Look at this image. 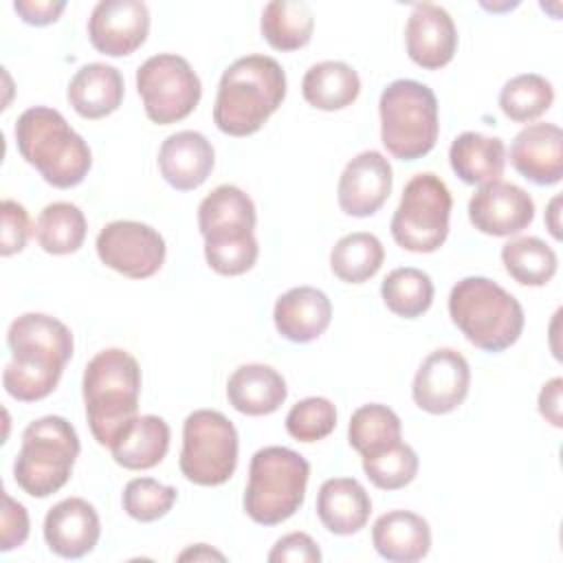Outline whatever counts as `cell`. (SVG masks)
I'll list each match as a JSON object with an SVG mask.
<instances>
[{
	"label": "cell",
	"mask_w": 563,
	"mask_h": 563,
	"mask_svg": "<svg viewBox=\"0 0 563 563\" xmlns=\"http://www.w3.org/2000/svg\"><path fill=\"white\" fill-rule=\"evenodd\" d=\"M11 363L2 374L9 396L20 402L46 398L59 383L64 365L73 356V332L51 314H20L7 332Z\"/></svg>",
	"instance_id": "1"
},
{
	"label": "cell",
	"mask_w": 563,
	"mask_h": 563,
	"mask_svg": "<svg viewBox=\"0 0 563 563\" xmlns=\"http://www.w3.org/2000/svg\"><path fill=\"white\" fill-rule=\"evenodd\" d=\"M286 97V73L268 55L235 59L220 77L213 123L229 136L255 134Z\"/></svg>",
	"instance_id": "2"
},
{
	"label": "cell",
	"mask_w": 563,
	"mask_h": 563,
	"mask_svg": "<svg viewBox=\"0 0 563 563\" xmlns=\"http://www.w3.org/2000/svg\"><path fill=\"white\" fill-rule=\"evenodd\" d=\"M81 389L90 433L101 446L110 449L139 416V361L121 347L101 350L88 361Z\"/></svg>",
	"instance_id": "3"
},
{
	"label": "cell",
	"mask_w": 563,
	"mask_h": 563,
	"mask_svg": "<svg viewBox=\"0 0 563 563\" xmlns=\"http://www.w3.org/2000/svg\"><path fill=\"white\" fill-rule=\"evenodd\" d=\"M13 132L20 156L48 185L70 189L88 176L92 165L90 147L62 112L46 106L29 108L18 117Z\"/></svg>",
	"instance_id": "4"
},
{
	"label": "cell",
	"mask_w": 563,
	"mask_h": 563,
	"mask_svg": "<svg viewBox=\"0 0 563 563\" xmlns=\"http://www.w3.org/2000/svg\"><path fill=\"white\" fill-rule=\"evenodd\" d=\"M449 314L468 343L484 352L510 347L523 330L521 303L488 277H464L449 295Z\"/></svg>",
	"instance_id": "5"
},
{
	"label": "cell",
	"mask_w": 563,
	"mask_h": 563,
	"mask_svg": "<svg viewBox=\"0 0 563 563\" xmlns=\"http://www.w3.org/2000/svg\"><path fill=\"white\" fill-rule=\"evenodd\" d=\"M310 464L286 446H264L251 457L244 490L246 515L262 526L290 519L306 497Z\"/></svg>",
	"instance_id": "6"
},
{
	"label": "cell",
	"mask_w": 563,
	"mask_h": 563,
	"mask_svg": "<svg viewBox=\"0 0 563 563\" xmlns=\"http://www.w3.org/2000/svg\"><path fill=\"white\" fill-rule=\"evenodd\" d=\"M380 141L387 152L400 161L427 156L438 141V99L427 84L416 79H396L378 101Z\"/></svg>",
	"instance_id": "7"
},
{
	"label": "cell",
	"mask_w": 563,
	"mask_h": 563,
	"mask_svg": "<svg viewBox=\"0 0 563 563\" xmlns=\"http://www.w3.org/2000/svg\"><path fill=\"white\" fill-rule=\"evenodd\" d=\"M79 435L62 416L33 420L22 433V446L13 464L15 484L31 497L57 493L73 473L79 455Z\"/></svg>",
	"instance_id": "8"
},
{
	"label": "cell",
	"mask_w": 563,
	"mask_h": 563,
	"mask_svg": "<svg viewBox=\"0 0 563 563\" xmlns=\"http://www.w3.org/2000/svg\"><path fill=\"white\" fill-rule=\"evenodd\" d=\"M451 191L446 183L431 174H416L402 189L398 209L391 218L396 244L411 253H433L449 235Z\"/></svg>",
	"instance_id": "9"
},
{
	"label": "cell",
	"mask_w": 563,
	"mask_h": 563,
	"mask_svg": "<svg viewBox=\"0 0 563 563\" xmlns=\"http://www.w3.org/2000/svg\"><path fill=\"white\" fill-rule=\"evenodd\" d=\"M180 473L198 486H220L238 466V431L213 409H198L185 418Z\"/></svg>",
	"instance_id": "10"
},
{
	"label": "cell",
	"mask_w": 563,
	"mask_h": 563,
	"mask_svg": "<svg viewBox=\"0 0 563 563\" xmlns=\"http://www.w3.org/2000/svg\"><path fill=\"white\" fill-rule=\"evenodd\" d=\"M136 90L150 121L169 125L189 117L202 95V86L189 62L174 53H158L136 70Z\"/></svg>",
	"instance_id": "11"
},
{
	"label": "cell",
	"mask_w": 563,
	"mask_h": 563,
	"mask_svg": "<svg viewBox=\"0 0 563 563\" xmlns=\"http://www.w3.org/2000/svg\"><path fill=\"white\" fill-rule=\"evenodd\" d=\"M97 255L99 260L130 277L147 279L165 262V240L150 224L136 220H114L106 224L97 235Z\"/></svg>",
	"instance_id": "12"
},
{
	"label": "cell",
	"mask_w": 563,
	"mask_h": 563,
	"mask_svg": "<svg viewBox=\"0 0 563 563\" xmlns=\"http://www.w3.org/2000/svg\"><path fill=\"white\" fill-rule=\"evenodd\" d=\"M471 385V367L466 358L451 347L433 350L418 367L413 376L411 396L413 402L433 416L457 409Z\"/></svg>",
	"instance_id": "13"
},
{
	"label": "cell",
	"mask_w": 563,
	"mask_h": 563,
	"mask_svg": "<svg viewBox=\"0 0 563 563\" xmlns=\"http://www.w3.org/2000/svg\"><path fill=\"white\" fill-rule=\"evenodd\" d=\"M150 33V11L141 0H101L88 18L90 44L108 55L134 53Z\"/></svg>",
	"instance_id": "14"
},
{
	"label": "cell",
	"mask_w": 563,
	"mask_h": 563,
	"mask_svg": "<svg viewBox=\"0 0 563 563\" xmlns=\"http://www.w3.org/2000/svg\"><path fill=\"white\" fill-rule=\"evenodd\" d=\"M391 185L394 172L389 161L376 150H365L341 172L336 187L339 207L352 218L374 216L389 198Z\"/></svg>",
	"instance_id": "15"
},
{
	"label": "cell",
	"mask_w": 563,
	"mask_h": 563,
	"mask_svg": "<svg viewBox=\"0 0 563 563\" xmlns=\"http://www.w3.org/2000/svg\"><path fill=\"white\" fill-rule=\"evenodd\" d=\"M468 218L486 235H515L534 220V200L519 185L495 180L471 196Z\"/></svg>",
	"instance_id": "16"
},
{
	"label": "cell",
	"mask_w": 563,
	"mask_h": 563,
	"mask_svg": "<svg viewBox=\"0 0 563 563\" xmlns=\"http://www.w3.org/2000/svg\"><path fill=\"white\" fill-rule=\"evenodd\" d=\"M405 44L409 59L420 68L438 70L446 66L457 48L453 18L440 4H416L405 26Z\"/></svg>",
	"instance_id": "17"
},
{
	"label": "cell",
	"mask_w": 563,
	"mask_h": 563,
	"mask_svg": "<svg viewBox=\"0 0 563 563\" xmlns=\"http://www.w3.org/2000/svg\"><path fill=\"white\" fill-rule=\"evenodd\" d=\"M101 534L99 515L81 497L55 504L44 517V539L51 552L62 559H81L95 550Z\"/></svg>",
	"instance_id": "18"
},
{
	"label": "cell",
	"mask_w": 563,
	"mask_h": 563,
	"mask_svg": "<svg viewBox=\"0 0 563 563\" xmlns=\"http://www.w3.org/2000/svg\"><path fill=\"white\" fill-rule=\"evenodd\" d=\"M512 167L534 185L548 187L563 178V132L554 123L526 125L510 145Z\"/></svg>",
	"instance_id": "19"
},
{
	"label": "cell",
	"mask_w": 563,
	"mask_h": 563,
	"mask_svg": "<svg viewBox=\"0 0 563 563\" xmlns=\"http://www.w3.org/2000/svg\"><path fill=\"white\" fill-rule=\"evenodd\" d=\"M216 163V152L209 139L196 130L169 134L158 150V169L167 185L178 191L200 187Z\"/></svg>",
	"instance_id": "20"
},
{
	"label": "cell",
	"mask_w": 563,
	"mask_h": 563,
	"mask_svg": "<svg viewBox=\"0 0 563 563\" xmlns=\"http://www.w3.org/2000/svg\"><path fill=\"white\" fill-rule=\"evenodd\" d=\"M273 321L284 339L292 343H310L328 330L332 321V303L323 290L297 286L275 301Z\"/></svg>",
	"instance_id": "21"
},
{
	"label": "cell",
	"mask_w": 563,
	"mask_h": 563,
	"mask_svg": "<svg viewBox=\"0 0 563 563\" xmlns=\"http://www.w3.org/2000/svg\"><path fill=\"white\" fill-rule=\"evenodd\" d=\"M372 543L394 563H413L429 554L431 530L427 519L409 510H389L374 521Z\"/></svg>",
	"instance_id": "22"
},
{
	"label": "cell",
	"mask_w": 563,
	"mask_h": 563,
	"mask_svg": "<svg viewBox=\"0 0 563 563\" xmlns=\"http://www.w3.org/2000/svg\"><path fill=\"white\" fill-rule=\"evenodd\" d=\"M372 512V499L361 482L352 477L325 479L317 495V515L321 523L339 537L365 528Z\"/></svg>",
	"instance_id": "23"
},
{
	"label": "cell",
	"mask_w": 563,
	"mask_h": 563,
	"mask_svg": "<svg viewBox=\"0 0 563 563\" xmlns=\"http://www.w3.org/2000/svg\"><path fill=\"white\" fill-rule=\"evenodd\" d=\"M288 396L284 376L271 365H240L227 383V398L244 416H268L277 411Z\"/></svg>",
	"instance_id": "24"
},
{
	"label": "cell",
	"mask_w": 563,
	"mask_h": 563,
	"mask_svg": "<svg viewBox=\"0 0 563 563\" xmlns=\"http://www.w3.org/2000/svg\"><path fill=\"white\" fill-rule=\"evenodd\" d=\"M66 97L73 110L84 119L108 117L123 101V77L110 64H86L73 75Z\"/></svg>",
	"instance_id": "25"
},
{
	"label": "cell",
	"mask_w": 563,
	"mask_h": 563,
	"mask_svg": "<svg viewBox=\"0 0 563 563\" xmlns=\"http://www.w3.org/2000/svg\"><path fill=\"white\" fill-rule=\"evenodd\" d=\"M449 163L466 185H488L504 174L506 145L497 136L462 132L449 147Z\"/></svg>",
	"instance_id": "26"
},
{
	"label": "cell",
	"mask_w": 563,
	"mask_h": 563,
	"mask_svg": "<svg viewBox=\"0 0 563 563\" xmlns=\"http://www.w3.org/2000/svg\"><path fill=\"white\" fill-rule=\"evenodd\" d=\"M169 424L158 416H136L134 422L110 444L119 466L145 471L163 462L169 449Z\"/></svg>",
	"instance_id": "27"
},
{
	"label": "cell",
	"mask_w": 563,
	"mask_h": 563,
	"mask_svg": "<svg viewBox=\"0 0 563 563\" xmlns=\"http://www.w3.org/2000/svg\"><path fill=\"white\" fill-rule=\"evenodd\" d=\"M303 99L325 112L343 110L347 108L361 92V77L358 73L336 59H325L319 64H312L301 81Z\"/></svg>",
	"instance_id": "28"
},
{
	"label": "cell",
	"mask_w": 563,
	"mask_h": 563,
	"mask_svg": "<svg viewBox=\"0 0 563 563\" xmlns=\"http://www.w3.org/2000/svg\"><path fill=\"white\" fill-rule=\"evenodd\" d=\"M260 29L264 40L277 51L303 48L314 31V18L306 2L273 0L264 7Z\"/></svg>",
	"instance_id": "29"
},
{
	"label": "cell",
	"mask_w": 563,
	"mask_h": 563,
	"mask_svg": "<svg viewBox=\"0 0 563 563\" xmlns=\"http://www.w3.org/2000/svg\"><path fill=\"white\" fill-rule=\"evenodd\" d=\"M86 231L88 224L84 211L77 205L62 200L46 205L35 224V238L51 255H68L79 251L86 240Z\"/></svg>",
	"instance_id": "30"
},
{
	"label": "cell",
	"mask_w": 563,
	"mask_h": 563,
	"mask_svg": "<svg viewBox=\"0 0 563 563\" xmlns=\"http://www.w3.org/2000/svg\"><path fill=\"white\" fill-rule=\"evenodd\" d=\"M385 249L374 233L356 231L343 235L330 253L332 273L345 284H363L378 273Z\"/></svg>",
	"instance_id": "31"
},
{
	"label": "cell",
	"mask_w": 563,
	"mask_h": 563,
	"mask_svg": "<svg viewBox=\"0 0 563 563\" xmlns=\"http://www.w3.org/2000/svg\"><path fill=\"white\" fill-rule=\"evenodd\" d=\"M506 273L521 286H545L556 273V253L541 238H515L501 246Z\"/></svg>",
	"instance_id": "32"
},
{
	"label": "cell",
	"mask_w": 563,
	"mask_h": 563,
	"mask_svg": "<svg viewBox=\"0 0 563 563\" xmlns=\"http://www.w3.org/2000/svg\"><path fill=\"white\" fill-rule=\"evenodd\" d=\"M207 264L227 277L242 275L253 268L260 246L253 229H216L202 235Z\"/></svg>",
	"instance_id": "33"
},
{
	"label": "cell",
	"mask_w": 563,
	"mask_h": 563,
	"mask_svg": "<svg viewBox=\"0 0 563 563\" xmlns=\"http://www.w3.org/2000/svg\"><path fill=\"white\" fill-rule=\"evenodd\" d=\"M255 222L253 200L235 185L216 187L198 207V229L202 235L216 229H255Z\"/></svg>",
	"instance_id": "34"
},
{
	"label": "cell",
	"mask_w": 563,
	"mask_h": 563,
	"mask_svg": "<svg viewBox=\"0 0 563 563\" xmlns=\"http://www.w3.org/2000/svg\"><path fill=\"white\" fill-rule=\"evenodd\" d=\"M380 297L394 314L416 319L433 303V282L420 268H394L380 284Z\"/></svg>",
	"instance_id": "35"
},
{
	"label": "cell",
	"mask_w": 563,
	"mask_h": 563,
	"mask_svg": "<svg viewBox=\"0 0 563 563\" xmlns=\"http://www.w3.org/2000/svg\"><path fill=\"white\" fill-rule=\"evenodd\" d=\"M554 101L552 84L537 75L523 73L508 79L499 92L501 112L515 123H528L550 110Z\"/></svg>",
	"instance_id": "36"
},
{
	"label": "cell",
	"mask_w": 563,
	"mask_h": 563,
	"mask_svg": "<svg viewBox=\"0 0 563 563\" xmlns=\"http://www.w3.org/2000/svg\"><path fill=\"white\" fill-rule=\"evenodd\" d=\"M400 418L385 405L369 402L358 407L347 427V440L354 451L363 455L376 453L400 440Z\"/></svg>",
	"instance_id": "37"
},
{
	"label": "cell",
	"mask_w": 563,
	"mask_h": 563,
	"mask_svg": "<svg viewBox=\"0 0 563 563\" xmlns=\"http://www.w3.org/2000/svg\"><path fill=\"white\" fill-rule=\"evenodd\" d=\"M363 471L369 482L380 490H398L413 482L418 473V455L402 440L363 455Z\"/></svg>",
	"instance_id": "38"
},
{
	"label": "cell",
	"mask_w": 563,
	"mask_h": 563,
	"mask_svg": "<svg viewBox=\"0 0 563 563\" xmlns=\"http://www.w3.org/2000/svg\"><path fill=\"white\" fill-rule=\"evenodd\" d=\"M176 488L161 484L154 477H134L123 488V510L141 521L150 523L165 517L176 504Z\"/></svg>",
	"instance_id": "39"
},
{
	"label": "cell",
	"mask_w": 563,
	"mask_h": 563,
	"mask_svg": "<svg viewBox=\"0 0 563 563\" xmlns=\"http://www.w3.org/2000/svg\"><path fill=\"white\" fill-rule=\"evenodd\" d=\"M336 427V409L323 396H310L292 405L286 416V431L299 442H317L328 438Z\"/></svg>",
	"instance_id": "40"
},
{
	"label": "cell",
	"mask_w": 563,
	"mask_h": 563,
	"mask_svg": "<svg viewBox=\"0 0 563 563\" xmlns=\"http://www.w3.org/2000/svg\"><path fill=\"white\" fill-rule=\"evenodd\" d=\"M2 211V242H0V253L4 257L20 253L31 235V222L26 209L15 202V200H2L0 205Z\"/></svg>",
	"instance_id": "41"
},
{
	"label": "cell",
	"mask_w": 563,
	"mask_h": 563,
	"mask_svg": "<svg viewBox=\"0 0 563 563\" xmlns=\"http://www.w3.org/2000/svg\"><path fill=\"white\" fill-rule=\"evenodd\" d=\"M271 563H319L321 550L306 532H290L277 539L268 552Z\"/></svg>",
	"instance_id": "42"
},
{
	"label": "cell",
	"mask_w": 563,
	"mask_h": 563,
	"mask_svg": "<svg viewBox=\"0 0 563 563\" xmlns=\"http://www.w3.org/2000/svg\"><path fill=\"white\" fill-rule=\"evenodd\" d=\"M0 550L9 552L20 548L29 537V512L26 508L15 501L11 495L4 493V508H2V526H0Z\"/></svg>",
	"instance_id": "43"
},
{
	"label": "cell",
	"mask_w": 563,
	"mask_h": 563,
	"mask_svg": "<svg viewBox=\"0 0 563 563\" xmlns=\"http://www.w3.org/2000/svg\"><path fill=\"white\" fill-rule=\"evenodd\" d=\"M15 13L31 26H46L59 20L62 11L66 9V2H53V0H15L13 2Z\"/></svg>",
	"instance_id": "44"
},
{
	"label": "cell",
	"mask_w": 563,
	"mask_h": 563,
	"mask_svg": "<svg viewBox=\"0 0 563 563\" xmlns=\"http://www.w3.org/2000/svg\"><path fill=\"white\" fill-rule=\"evenodd\" d=\"M561 391H563V378H552L548 380L541 391H539V411L541 416L552 424V427H561L563 418H561Z\"/></svg>",
	"instance_id": "45"
},
{
	"label": "cell",
	"mask_w": 563,
	"mask_h": 563,
	"mask_svg": "<svg viewBox=\"0 0 563 563\" xmlns=\"http://www.w3.org/2000/svg\"><path fill=\"white\" fill-rule=\"evenodd\" d=\"M189 559H194V561H200V559H207V561H209V559L224 561V554L211 550V548L205 545V543H198V545H194V548H189V550H185V552L178 554V561H189Z\"/></svg>",
	"instance_id": "46"
},
{
	"label": "cell",
	"mask_w": 563,
	"mask_h": 563,
	"mask_svg": "<svg viewBox=\"0 0 563 563\" xmlns=\"http://www.w3.org/2000/svg\"><path fill=\"white\" fill-rule=\"evenodd\" d=\"M559 205H561V196H554L552 202L548 205V211H545V220H548V229L550 233L561 240V224H559Z\"/></svg>",
	"instance_id": "47"
}]
</instances>
